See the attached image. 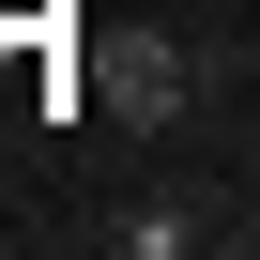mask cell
<instances>
[{
  "label": "cell",
  "instance_id": "obj_1",
  "mask_svg": "<svg viewBox=\"0 0 260 260\" xmlns=\"http://www.w3.org/2000/svg\"><path fill=\"white\" fill-rule=\"evenodd\" d=\"M184 77H199V46H138V61H122V77H107V92H122V107H138V122H169V107H199Z\"/></svg>",
  "mask_w": 260,
  "mask_h": 260
},
{
  "label": "cell",
  "instance_id": "obj_2",
  "mask_svg": "<svg viewBox=\"0 0 260 260\" xmlns=\"http://www.w3.org/2000/svg\"><path fill=\"white\" fill-rule=\"evenodd\" d=\"M199 230H214V199H138V214H107L122 260H169V245H199Z\"/></svg>",
  "mask_w": 260,
  "mask_h": 260
}]
</instances>
